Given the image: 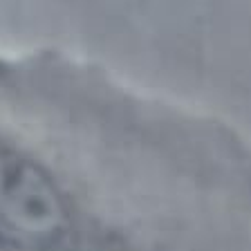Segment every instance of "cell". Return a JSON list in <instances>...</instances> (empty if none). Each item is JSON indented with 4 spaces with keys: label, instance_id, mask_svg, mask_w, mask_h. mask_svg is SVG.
Here are the masks:
<instances>
[{
    "label": "cell",
    "instance_id": "cell-1",
    "mask_svg": "<svg viewBox=\"0 0 251 251\" xmlns=\"http://www.w3.org/2000/svg\"><path fill=\"white\" fill-rule=\"evenodd\" d=\"M0 251H251L249 135L72 50L0 52Z\"/></svg>",
    "mask_w": 251,
    "mask_h": 251
}]
</instances>
